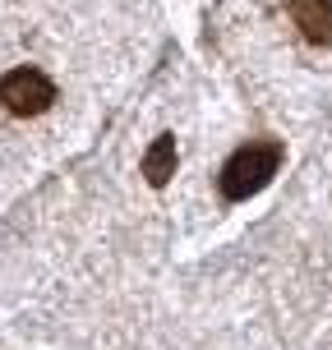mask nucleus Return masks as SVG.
Wrapping results in <instances>:
<instances>
[{
	"label": "nucleus",
	"mask_w": 332,
	"mask_h": 350,
	"mask_svg": "<svg viewBox=\"0 0 332 350\" xmlns=\"http://www.w3.org/2000/svg\"><path fill=\"white\" fill-rule=\"evenodd\" d=\"M281 143H245L235 157L222 166V193L231 203H245L249 193H259L281 166Z\"/></svg>",
	"instance_id": "obj_1"
},
{
	"label": "nucleus",
	"mask_w": 332,
	"mask_h": 350,
	"mask_svg": "<svg viewBox=\"0 0 332 350\" xmlns=\"http://www.w3.org/2000/svg\"><path fill=\"white\" fill-rule=\"evenodd\" d=\"M0 102L10 106L14 116H42L55 102V83L42 70L23 65V70H10L0 79Z\"/></svg>",
	"instance_id": "obj_2"
},
{
	"label": "nucleus",
	"mask_w": 332,
	"mask_h": 350,
	"mask_svg": "<svg viewBox=\"0 0 332 350\" xmlns=\"http://www.w3.org/2000/svg\"><path fill=\"white\" fill-rule=\"evenodd\" d=\"M291 18L314 46H332V0H291Z\"/></svg>",
	"instance_id": "obj_3"
},
{
	"label": "nucleus",
	"mask_w": 332,
	"mask_h": 350,
	"mask_svg": "<svg viewBox=\"0 0 332 350\" xmlns=\"http://www.w3.org/2000/svg\"><path fill=\"white\" fill-rule=\"evenodd\" d=\"M143 175H148L153 189H162V185L175 175V139H171V134L153 139V148L143 152Z\"/></svg>",
	"instance_id": "obj_4"
}]
</instances>
